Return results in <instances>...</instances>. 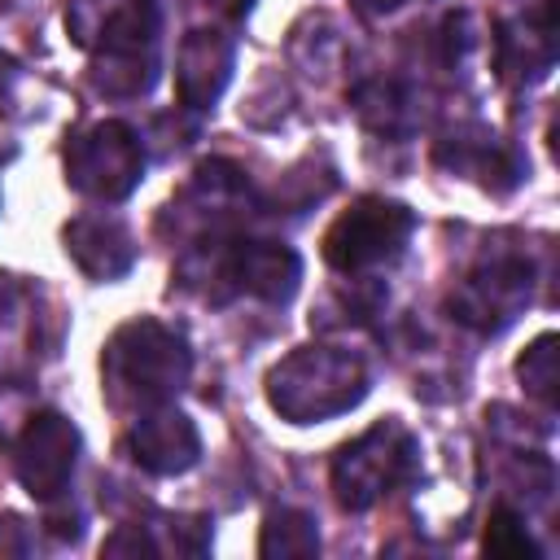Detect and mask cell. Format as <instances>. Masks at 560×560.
<instances>
[{
    "instance_id": "1",
    "label": "cell",
    "mask_w": 560,
    "mask_h": 560,
    "mask_svg": "<svg viewBox=\"0 0 560 560\" xmlns=\"http://www.w3.org/2000/svg\"><path fill=\"white\" fill-rule=\"evenodd\" d=\"M486 547L490 551H529V538L516 529V521L508 516V512H494V521H490V529H486Z\"/></svg>"
}]
</instances>
